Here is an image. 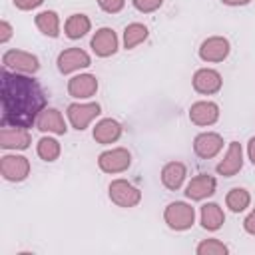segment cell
<instances>
[{
    "label": "cell",
    "instance_id": "8992f818",
    "mask_svg": "<svg viewBox=\"0 0 255 255\" xmlns=\"http://www.w3.org/2000/svg\"><path fill=\"white\" fill-rule=\"evenodd\" d=\"M0 173L6 181H22L30 173V161L24 155H2Z\"/></svg>",
    "mask_w": 255,
    "mask_h": 255
},
{
    "label": "cell",
    "instance_id": "83f0119b",
    "mask_svg": "<svg viewBox=\"0 0 255 255\" xmlns=\"http://www.w3.org/2000/svg\"><path fill=\"white\" fill-rule=\"evenodd\" d=\"M98 4H100V8H102L104 12L116 14V12H120V10L124 8L126 0H98Z\"/></svg>",
    "mask_w": 255,
    "mask_h": 255
},
{
    "label": "cell",
    "instance_id": "30bf717a",
    "mask_svg": "<svg viewBox=\"0 0 255 255\" xmlns=\"http://www.w3.org/2000/svg\"><path fill=\"white\" fill-rule=\"evenodd\" d=\"M229 56V40L221 36L207 38L199 48V58L203 62H223Z\"/></svg>",
    "mask_w": 255,
    "mask_h": 255
},
{
    "label": "cell",
    "instance_id": "5b68a950",
    "mask_svg": "<svg viewBox=\"0 0 255 255\" xmlns=\"http://www.w3.org/2000/svg\"><path fill=\"white\" fill-rule=\"evenodd\" d=\"M110 199L120 207H133L139 203L141 193L126 179H114L110 183Z\"/></svg>",
    "mask_w": 255,
    "mask_h": 255
},
{
    "label": "cell",
    "instance_id": "ffe728a7",
    "mask_svg": "<svg viewBox=\"0 0 255 255\" xmlns=\"http://www.w3.org/2000/svg\"><path fill=\"white\" fill-rule=\"evenodd\" d=\"M120 135H122V126L112 118L100 120L94 128V139L98 143H114L120 139Z\"/></svg>",
    "mask_w": 255,
    "mask_h": 255
},
{
    "label": "cell",
    "instance_id": "5bb4252c",
    "mask_svg": "<svg viewBox=\"0 0 255 255\" xmlns=\"http://www.w3.org/2000/svg\"><path fill=\"white\" fill-rule=\"evenodd\" d=\"M193 88H195V92L205 94V96H211V94L219 92L221 90V76H219V72H215L211 68L197 70L195 76H193Z\"/></svg>",
    "mask_w": 255,
    "mask_h": 255
},
{
    "label": "cell",
    "instance_id": "2e32d148",
    "mask_svg": "<svg viewBox=\"0 0 255 255\" xmlns=\"http://www.w3.org/2000/svg\"><path fill=\"white\" fill-rule=\"evenodd\" d=\"M92 48L102 58H108V56L116 54V50H118V36H116V32L112 28H100L92 36Z\"/></svg>",
    "mask_w": 255,
    "mask_h": 255
},
{
    "label": "cell",
    "instance_id": "52a82bcc",
    "mask_svg": "<svg viewBox=\"0 0 255 255\" xmlns=\"http://www.w3.org/2000/svg\"><path fill=\"white\" fill-rule=\"evenodd\" d=\"M100 116V104L98 102H90V104H70L68 106V120L70 124L82 131L90 126V122L94 118Z\"/></svg>",
    "mask_w": 255,
    "mask_h": 255
},
{
    "label": "cell",
    "instance_id": "4316f807",
    "mask_svg": "<svg viewBox=\"0 0 255 255\" xmlns=\"http://www.w3.org/2000/svg\"><path fill=\"white\" fill-rule=\"evenodd\" d=\"M197 253L199 255H225L227 247L217 239H205L203 243L197 245Z\"/></svg>",
    "mask_w": 255,
    "mask_h": 255
},
{
    "label": "cell",
    "instance_id": "4dcf8cb0",
    "mask_svg": "<svg viewBox=\"0 0 255 255\" xmlns=\"http://www.w3.org/2000/svg\"><path fill=\"white\" fill-rule=\"evenodd\" d=\"M243 227H245V231L247 233H251V235H255V209L245 217V221H243Z\"/></svg>",
    "mask_w": 255,
    "mask_h": 255
},
{
    "label": "cell",
    "instance_id": "7a4b0ae2",
    "mask_svg": "<svg viewBox=\"0 0 255 255\" xmlns=\"http://www.w3.org/2000/svg\"><path fill=\"white\" fill-rule=\"evenodd\" d=\"M163 219L165 223L175 229V231H185L193 225V219H195V211L191 205L183 203V201H173L165 207V213H163Z\"/></svg>",
    "mask_w": 255,
    "mask_h": 255
},
{
    "label": "cell",
    "instance_id": "1f68e13d",
    "mask_svg": "<svg viewBox=\"0 0 255 255\" xmlns=\"http://www.w3.org/2000/svg\"><path fill=\"white\" fill-rule=\"evenodd\" d=\"M0 30H2V34H0V42L4 44V42H8L10 36H12V26H10L8 22H2V24H0Z\"/></svg>",
    "mask_w": 255,
    "mask_h": 255
},
{
    "label": "cell",
    "instance_id": "44dd1931",
    "mask_svg": "<svg viewBox=\"0 0 255 255\" xmlns=\"http://www.w3.org/2000/svg\"><path fill=\"white\" fill-rule=\"evenodd\" d=\"M225 221L223 209L217 203H205L201 207V225L207 231H217Z\"/></svg>",
    "mask_w": 255,
    "mask_h": 255
},
{
    "label": "cell",
    "instance_id": "277c9868",
    "mask_svg": "<svg viewBox=\"0 0 255 255\" xmlns=\"http://www.w3.org/2000/svg\"><path fill=\"white\" fill-rule=\"evenodd\" d=\"M2 62H4V68H12L18 74H36L40 68L38 58L24 50H8L2 56Z\"/></svg>",
    "mask_w": 255,
    "mask_h": 255
},
{
    "label": "cell",
    "instance_id": "4fadbf2b",
    "mask_svg": "<svg viewBox=\"0 0 255 255\" xmlns=\"http://www.w3.org/2000/svg\"><path fill=\"white\" fill-rule=\"evenodd\" d=\"M215 185H217L215 177H211L207 173H199L197 177H193L187 183L185 195L189 199H193V201H201V199H205V197H209V195L215 193Z\"/></svg>",
    "mask_w": 255,
    "mask_h": 255
},
{
    "label": "cell",
    "instance_id": "ba28073f",
    "mask_svg": "<svg viewBox=\"0 0 255 255\" xmlns=\"http://www.w3.org/2000/svg\"><path fill=\"white\" fill-rule=\"evenodd\" d=\"M0 145L4 149H26L30 145L28 128L2 124V128H0Z\"/></svg>",
    "mask_w": 255,
    "mask_h": 255
},
{
    "label": "cell",
    "instance_id": "6da1fadb",
    "mask_svg": "<svg viewBox=\"0 0 255 255\" xmlns=\"http://www.w3.org/2000/svg\"><path fill=\"white\" fill-rule=\"evenodd\" d=\"M46 110V94L28 74L2 70V124L32 128Z\"/></svg>",
    "mask_w": 255,
    "mask_h": 255
},
{
    "label": "cell",
    "instance_id": "d4e9b609",
    "mask_svg": "<svg viewBox=\"0 0 255 255\" xmlns=\"http://www.w3.org/2000/svg\"><path fill=\"white\" fill-rule=\"evenodd\" d=\"M249 201H251V195H249V191L243 189V187H233V189L227 193V197H225L227 207H229L231 211H235V213H239V211H243L245 207H249Z\"/></svg>",
    "mask_w": 255,
    "mask_h": 255
},
{
    "label": "cell",
    "instance_id": "f1b7e54d",
    "mask_svg": "<svg viewBox=\"0 0 255 255\" xmlns=\"http://www.w3.org/2000/svg\"><path fill=\"white\" fill-rule=\"evenodd\" d=\"M131 2L139 12H153L161 6L163 0H131Z\"/></svg>",
    "mask_w": 255,
    "mask_h": 255
},
{
    "label": "cell",
    "instance_id": "8fae6325",
    "mask_svg": "<svg viewBox=\"0 0 255 255\" xmlns=\"http://www.w3.org/2000/svg\"><path fill=\"white\" fill-rule=\"evenodd\" d=\"M221 147H223V139L219 133L213 131H203L193 139V151L203 159L215 157L221 151Z\"/></svg>",
    "mask_w": 255,
    "mask_h": 255
},
{
    "label": "cell",
    "instance_id": "603a6c76",
    "mask_svg": "<svg viewBox=\"0 0 255 255\" xmlns=\"http://www.w3.org/2000/svg\"><path fill=\"white\" fill-rule=\"evenodd\" d=\"M36 26L42 34L50 36V38H56L60 34V18L54 10H44L36 16Z\"/></svg>",
    "mask_w": 255,
    "mask_h": 255
},
{
    "label": "cell",
    "instance_id": "484cf974",
    "mask_svg": "<svg viewBox=\"0 0 255 255\" xmlns=\"http://www.w3.org/2000/svg\"><path fill=\"white\" fill-rule=\"evenodd\" d=\"M36 151L44 161H56L60 157V143L54 137H42L36 145Z\"/></svg>",
    "mask_w": 255,
    "mask_h": 255
},
{
    "label": "cell",
    "instance_id": "836d02e7",
    "mask_svg": "<svg viewBox=\"0 0 255 255\" xmlns=\"http://www.w3.org/2000/svg\"><path fill=\"white\" fill-rule=\"evenodd\" d=\"M221 2L227 6H243V4H249L251 0H221Z\"/></svg>",
    "mask_w": 255,
    "mask_h": 255
},
{
    "label": "cell",
    "instance_id": "3957f363",
    "mask_svg": "<svg viewBox=\"0 0 255 255\" xmlns=\"http://www.w3.org/2000/svg\"><path fill=\"white\" fill-rule=\"evenodd\" d=\"M129 163H131V155L126 147L108 149V151L100 153V157H98V165L106 173H122L129 167Z\"/></svg>",
    "mask_w": 255,
    "mask_h": 255
},
{
    "label": "cell",
    "instance_id": "ac0fdd59",
    "mask_svg": "<svg viewBox=\"0 0 255 255\" xmlns=\"http://www.w3.org/2000/svg\"><path fill=\"white\" fill-rule=\"evenodd\" d=\"M219 118V108L213 102H195L189 108V120L197 126H211Z\"/></svg>",
    "mask_w": 255,
    "mask_h": 255
},
{
    "label": "cell",
    "instance_id": "9c48e42d",
    "mask_svg": "<svg viewBox=\"0 0 255 255\" xmlns=\"http://www.w3.org/2000/svg\"><path fill=\"white\" fill-rule=\"evenodd\" d=\"M90 62L92 60H90L88 52H84L82 48H68V50L60 52V56H58V70L62 74H72L76 70L88 68Z\"/></svg>",
    "mask_w": 255,
    "mask_h": 255
},
{
    "label": "cell",
    "instance_id": "9a60e30c",
    "mask_svg": "<svg viewBox=\"0 0 255 255\" xmlns=\"http://www.w3.org/2000/svg\"><path fill=\"white\" fill-rule=\"evenodd\" d=\"M96 92H98V80L92 74H80L68 82V94L72 98L86 100V98H92Z\"/></svg>",
    "mask_w": 255,
    "mask_h": 255
},
{
    "label": "cell",
    "instance_id": "f546056e",
    "mask_svg": "<svg viewBox=\"0 0 255 255\" xmlns=\"http://www.w3.org/2000/svg\"><path fill=\"white\" fill-rule=\"evenodd\" d=\"M12 2H14V6L20 8V10H32V8H38L44 0H12Z\"/></svg>",
    "mask_w": 255,
    "mask_h": 255
},
{
    "label": "cell",
    "instance_id": "d6986e66",
    "mask_svg": "<svg viewBox=\"0 0 255 255\" xmlns=\"http://www.w3.org/2000/svg\"><path fill=\"white\" fill-rule=\"evenodd\" d=\"M185 175H187V169H185V165L181 161H169L161 169V183L167 189L175 191V189H179L183 185Z\"/></svg>",
    "mask_w": 255,
    "mask_h": 255
},
{
    "label": "cell",
    "instance_id": "e0dca14e",
    "mask_svg": "<svg viewBox=\"0 0 255 255\" xmlns=\"http://www.w3.org/2000/svg\"><path fill=\"white\" fill-rule=\"evenodd\" d=\"M36 128H38L40 131H48V133H56V135H62V133H66V129H68L64 118H62V114H60L58 110H54V108L42 110V114H40L38 120H36Z\"/></svg>",
    "mask_w": 255,
    "mask_h": 255
},
{
    "label": "cell",
    "instance_id": "7402d4cb",
    "mask_svg": "<svg viewBox=\"0 0 255 255\" xmlns=\"http://www.w3.org/2000/svg\"><path fill=\"white\" fill-rule=\"evenodd\" d=\"M90 26L92 24H90V18L86 14H72L64 24V32L70 40H78L90 32Z\"/></svg>",
    "mask_w": 255,
    "mask_h": 255
},
{
    "label": "cell",
    "instance_id": "7c38bea8",
    "mask_svg": "<svg viewBox=\"0 0 255 255\" xmlns=\"http://www.w3.org/2000/svg\"><path fill=\"white\" fill-rule=\"evenodd\" d=\"M243 167V151H241V143L231 141L227 147L225 157L217 163V173L225 175V177H233L239 169Z\"/></svg>",
    "mask_w": 255,
    "mask_h": 255
},
{
    "label": "cell",
    "instance_id": "cb8c5ba5",
    "mask_svg": "<svg viewBox=\"0 0 255 255\" xmlns=\"http://www.w3.org/2000/svg\"><path fill=\"white\" fill-rule=\"evenodd\" d=\"M145 38H147V28H145L143 24L133 22V24L126 26V30H124V46H126V50L135 48V46L141 44Z\"/></svg>",
    "mask_w": 255,
    "mask_h": 255
},
{
    "label": "cell",
    "instance_id": "d6a6232c",
    "mask_svg": "<svg viewBox=\"0 0 255 255\" xmlns=\"http://www.w3.org/2000/svg\"><path fill=\"white\" fill-rule=\"evenodd\" d=\"M247 153H249L251 163L255 165V137H251V139H249V143H247Z\"/></svg>",
    "mask_w": 255,
    "mask_h": 255
}]
</instances>
